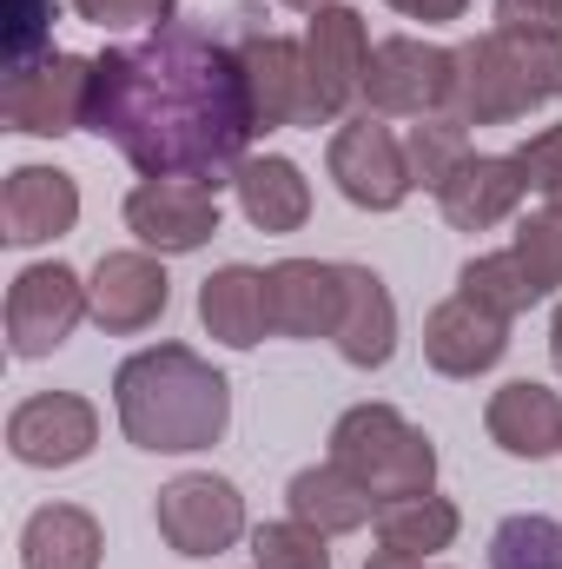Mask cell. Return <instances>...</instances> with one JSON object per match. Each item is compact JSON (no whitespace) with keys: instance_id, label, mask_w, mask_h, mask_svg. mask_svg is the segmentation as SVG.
<instances>
[{"instance_id":"cell-9","label":"cell","mask_w":562,"mask_h":569,"mask_svg":"<svg viewBox=\"0 0 562 569\" xmlns=\"http://www.w3.org/2000/svg\"><path fill=\"white\" fill-rule=\"evenodd\" d=\"M80 318H93V298H87V279L60 259H40L27 272H13L7 284V351L13 358H53Z\"/></svg>"},{"instance_id":"cell-26","label":"cell","mask_w":562,"mask_h":569,"mask_svg":"<svg viewBox=\"0 0 562 569\" xmlns=\"http://www.w3.org/2000/svg\"><path fill=\"white\" fill-rule=\"evenodd\" d=\"M470 152H476V146H470V127H463L456 113H430V120H418V127L404 133V159H411V186H418V192H443Z\"/></svg>"},{"instance_id":"cell-17","label":"cell","mask_w":562,"mask_h":569,"mask_svg":"<svg viewBox=\"0 0 562 569\" xmlns=\"http://www.w3.org/2000/svg\"><path fill=\"white\" fill-rule=\"evenodd\" d=\"M523 199H530V179H523L516 152H470L456 166V179L436 192V212L450 232H496L516 219Z\"/></svg>"},{"instance_id":"cell-12","label":"cell","mask_w":562,"mask_h":569,"mask_svg":"<svg viewBox=\"0 0 562 569\" xmlns=\"http://www.w3.org/2000/svg\"><path fill=\"white\" fill-rule=\"evenodd\" d=\"M120 212L140 252H159V259H185L219 239V192L192 179H140Z\"/></svg>"},{"instance_id":"cell-7","label":"cell","mask_w":562,"mask_h":569,"mask_svg":"<svg viewBox=\"0 0 562 569\" xmlns=\"http://www.w3.org/2000/svg\"><path fill=\"white\" fill-rule=\"evenodd\" d=\"M152 523L165 537L172 557H225L239 537H245V497L232 477H212V470H185L172 477L159 497H152Z\"/></svg>"},{"instance_id":"cell-37","label":"cell","mask_w":562,"mask_h":569,"mask_svg":"<svg viewBox=\"0 0 562 569\" xmlns=\"http://www.w3.org/2000/svg\"><path fill=\"white\" fill-rule=\"evenodd\" d=\"M279 7H291V13H304V20H311V13H324V7H338V0H279Z\"/></svg>"},{"instance_id":"cell-35","label":"cell","mask_w":562,"mask_h":569,"mask_svg":"<svg viewBox=\"0 0 562 569\" xmlns=\"http://www.w3.org/2000/svg\"><path fill=\"white\" fill-rule=\"evenodd\" d=\"M384 7H398L404 20H423V27H450L470 13V0H384Z\"/></svg>"},{"instance_id":"cell-30","label":"cell","mask_w":562,"mask_h":569,"mask_svg":"<svg viewBox=\"0 0 562 569\" xmlns=\"http://www.w3.org/2000/svg\"><path fill=\"white\" fill-rule=\"evenodd\" d=\"M510 252L523 259V272L536 279V291H543V298H550V291H562V206L523 212V219H516Z\"/></svg>"},{"instance_id":"cell-15","label":"cell","mask_w":562,"mask_h":569,"mask_svg":"<svg viewBox=\"0 0 562 569\" xmlns=\"http://www.w3.org/2000/svg\"><path fill=\"white\" fill-rule=\"evenodd\" d=\"M503 351H510V318L483 311V305L463 298V291H450V298L423 318V365H430L436 378H483V371L503 365Z\"/></svg>"},{"instance_id":"cell-32","label":"cell","mask_w":562,"mask_h":569,"mask_svg":"<svg viewBox=\"0 0 562 569\" xmlns=\"http://www.w3.org/2000/svg\"><path fill=\"white\" fill-rule=\"evenodd\" d=\"M516 166H523V179H530V192L543 206H562V127L530 133V140L516 146Z\"/></svg>"},{"instance_id":"cell-36","label":"cell","mask_w":562,"mask_h":569,"mask_svg":"<svg viewBox=\"0 0 562 569\" xmlns=\"http://www.w3.org/2000/svg\"><path fill=\"white\" fill-rule=\"evenodd\" d=\"M364 569H443V563H418V557H398V550H371Z\"/></svg>"},{"instance_id":"cell-16","label":"cell","mask_w":562,"mask_h":569,"mask_svg":"<svg viewBox=\"0 0 562 569\" xmlns=\"http://www.w3.org/2000/svg\"><path fill=\"white\" fill-rule=\"evenodd\" d=\"M265 305H272V338H338L344 266L279 259V266H265Z\"/></svg>"},{"instance_id":"cell-1","label":"cell","mask_w":562,"mask_h":569,"mask_svg":"<svg viewBox=\"0 0 562 569\" xmlns=\"http://www.w3.org/2000/svg\"><path fill=\"white\" fill-rule=\"evenodd\" d=\"M87 133H100L140 179L232 186L245 146L259 140L239 47L199 20H165L145 40L107 47L93 60Z\"/></svg>"},{"instance_id":"cell-38","label":"cell","mask_w":562,"mask_h":569,"mask_svg":"<svg viewBox=\"0 0 562 569\" xmlns=\"http://www.w3.org/2000/svg\"><path fill=\"white\" fill-rule=\"evenodd\" d=\"M550 358H556V371H562V305H556V318H550Z\"/></svg>"},{"instance_id":"cell-4","label":"cell","mask_w":562,"mask_h":569,"mask_svg":"<svg viewBox=\"0 0 562 569\" xmlns=\"http://www.w3.org/2000/svg\"><path fill=\"white\" fill-rule=\"evenodd\" d=\"M331 463L351 470L378 503H404L436 490V443L398 405H351L331 425Z\"/></svg>"},{"instance_id":"cell-27","label":"cell","mask_w":562,"mask_h":569,"mask_svg":"<svg viewBox=\"0 0 562 569\" xmlns=\"http://www.w3.org/2000/svg\"><path fill=\"white\" fill-rule=\"evenodd\" d=\"M456 291H463V298H476V305H483V311H496V318H516V311L543 305V291H536V279L523 272V259H516V252H476V259L456 272Z\"/></svg>"},{"instance_id":"cell-13","label":"cell","mask_w":562,"mask_h":569,"mask_svg":"<svg viewBox=\"0 0 562 569\" xmlns=\"http://www.w3.org/2000/svg\"><path fill=\"white\" fill-rule=\"evenodd\" d=\"M87 298H93V325L113 338L152 331L172 305V279L159 266V252H100V266L87 272Z\"/></svg>"},{"instance_id":"cell-11","label":"cell","mask_w":562,"mask_h":569,"mask_svg":"<svg viewBox=\"0 0 562 569\" xmlns=\"http://www.w3.org/2000/svg\"><path fill=\"white\" fill-rule=\"evenodd\" d=\"M100 443V411L80 391H40L7 411V457L27 470H73Z\"/></svg>"},{"instance_id":"cell-5","label":"cell","mask_w":562,"mask_h":569,"mask_svg":"<svg viewBox=\"0 0 562 569\" xmlns=\"http://www.w3.org/2000/svg\"><path fill=\"white\" fill-rule=\"evenodd\" d=\"M371 27L358 7H324L304 20V127H338L364 100Z\"/></svg>"},{"instance_id":"cell-19","label":"cell","mask_w":562,"mask_h":569,"mask_svg":"<svg viewBox=\"0 0 562 569\" xmlns=\"http://www.w3.org/2000/svg\"><path fill=\"white\" fill-rule=\"evenodd\" d=\"M483 430H490V443H496L503 457H516V463L562 457V391L536 385V378H510L503 391H490Z\"/></svg>"},{"instance_id":"cell-14","label":"cell","mask_w":562,"mask_h":569,"mask_svg":"<svg viewBox=\"0 0 562 569\" xmlns=\"http://www.w3.org/2000/svg\"><path fill=\"white\" fill-rule=\"evenodd\" d=\"M80 226V179L60 166H13L0 186V239L13 252L53 246Z\"/></svg>"},{"instance_id":"cell-3","label":"cell","mask_w":562,"mask_h":569,"mask_svg":"<svg viewBox=\"0 0 562 569\" xmlns=\"http://www.w3.org/2000/svg\"><path fill=\"white\" fill-rule=\"evenodd\" d=\"M562 100V40L490 27L456 47V100L450 113L463 127H516L536 107Z\"/></svg>"},{"instance_id":"cell-21","label":"cell","mask_w":562,"mask_h":569,"mask_svg":"<svg viewBox=\"0 0 562 569\" xmlns=\"http://www.w3.org/2000/svg\"><path fill=\"white\" fill-rule=\"evenodd\" d=\"M232 192H239V212L252 232H304L311 219V179L298 159L284 152H245V166L232 172Z\"/></svg>"},{"instance_id":"cell-20","label":"cell","mask_w":562,"mask_h":569,"mask_svg":"<svg viewBox=\"0 0 562 569\" xmlns=\"http://www.w3.org/2000/svg\"><path fill=\"white\" fill-rule=\"evenodd\" d=\"M331 345L351 371H384L398 358V305L371 266H344V318H338Z\"/></svg>"},{"instance_id":"cell-31","label":"cell","mask_w":562,"mask_h":569,"mask_svg":"<svg viewBox=\"0 0 562 569\" xmlns=\"http://www.w3.org/2000/svg\"><path fill=\"white\" fill-rule=\"evenodd\" d=\"M53 53V0H13V27H7V73L40 67Z\"/></svg>"},{"instance_id":"cell-18","label":"cell","mask_w":562,"mask_h":569,"mask_svg":"<svg viewBox=\"0 0 562 569\" xmlns=\"http://www.w3.org/2000/svg\"><path fill=\"white\" fill-rule=\"evenodd\" d=\"M239 67H245L252 127H259V133L304 127V40H284V33H245V40H239Z\"/></svg>"},{"instance_id":"cell-10","label":"cell","mask_w":562,"mask_h":569,"mask_svg":"<svg viewBox=\"0 0 562 569\" xmlns=\"http://www.w3.org/2000/svg\"><path fill=\"white\" fill-rule=\"evenodd\" d=\"M0 113H7V127L27 133V140L87 133V113H93V60H87V53H47L40 67L7 73Z\"/></svg>"},{"instance_id":"cell-2","label":"cell","mask_w":562,"mask_h":569,"mask_svg":"<svg viewBox=\"0 0 562 569\" xmlns=\"http://www.w3.org/2000/svg\"><path fill=\"white\" fill-rule=\"evenodd\" d=\"M113 411L145 457H199L232 425V385L192 345H145L113 371Z\"/></svg>"},{"instance_id":"cell-33","label":"cell","mask_w":562,"mask_h":569,"mask_svg":"<svg viewBox=\"0 0 562 569\" xmlns=\"http://www.w3.org/2000/svg\"><path fill=\"white\" fill-rule=\"evenodd\" d=\"M93 27H165L179 20V0H67Z\"/></svg>"},{"instance_id":"cell-28","label":"cell","mask_w":562,"mask_h":569,"mask_svg":"<svg viewBox=\"0 0 562 569\" xmlns=\"http://www.w3.org/2000/svg\"><path fill=\"white\" fill-rule=\"evenodd\" d=\"M490 569H562V523L556 517H503L490 537Z\"/></svg>"},{"instance_id":"cell-6","label":"cell","mask_w":562,"mask_h":569,"mask_svg":"<svg viewBox=\"0 0 562 569\" xmlns=\"http://www.w3.org/2000/svg\"><path fill=\"white\" fill-rule=\"evenodd\" d=\"M456 100V53L418 40V33H391L371 47V67H364V113L378 120H430V113H450Z\"/></svg>"},{"instance_id":"cell-8","label":"cell","mask_w":562,"mask_h":569,"mask_svg":"<svg viewBox=\"0 0 562 569\" xmlns=\"http://www.w3.org/2000/svg\"><path fill=\"white\" fill-rule=\"evenodd\" d=\"M324 172H331V186H338L358 212H398V206L418 192V186H411L404 140H398L378 113L338 120V133L324 146Z\"/></svg>"},{"instance_id":"cell-25","label":"cell","mask_w":562,"mask_h":569,"mask_svg":"<svg viewBox=\"0 0 562 569\" xmlns=\"http://www.w3.org/2000/svg\"><path fill=\"white\" fill-rule=\"evenodd\" d=\"M456 530H463V510L450 497H436V490L378 510V550H398V557H418V563L443 557L456 543Z\"/></svg>"},{"instance_id":"cell-23","label":"cell","mask_w":562,"mask_h":569,"mask_svg":"<svg viewBox=\"0 0 562 569\" xmlns=\"http://www.w3.org/2000/svg\"><path fill=\"white\" fill-rule=\"evenodd\" d=\"M284 510H291L298 523L324 530V537H351V530L378 523L384 503H378L351 470H338V463L324 457V463H311V470H298V477L284 483Z\"/></svg>"},{"instance_id":"cell-34","label":"cell","mask_w":562,"mask_h":569,"mask_svg":"<svg viewBox=\"0 0 562 569\" xmlns=\"http://www.w3.org/2000/svg\"><path fill=\"white\" fill-rule=\"evenodd\" d=\"M496 27L562 40V0H496Z\"/></svg>"},{"instance_id":"cell-24","label":"cell","mask_w":562,"mask_h":569,"mask_svg":"<svg viewBox=\"0 0 562 569\" xmlns=\"http://www.w3.org/2000/svg\"><path fill=\"white\" fill-rule=\"evenodd\" d=\"M107 563V530L80 503H40L20 523V569H100Z\"/></svg>"},{"instance_id":"cell-29","label":"cell","mask_w":562,"mask_h":569,"mask_svg":"<svg viewBox=\"0 0 562 569\" xmlns=\"http://www.w3.org/2000/svg\"><path fill=\"white\" fill-rule=\"evenodd\" d=\"M252 563L259 569H331V537L298 523V517L259 523L252 530Z\"/></svg>"},{"instance_id":"cell-22","label":"cell","mask_w":562,"mask_h":569,"mask_svg":"<svg viewBox=\"0 0 562 569\" xmlns=\"http://www.w3.org/2000/svg\"><path fill=\"white\" fill-rule=\"evenodd\" d=\"M199 325L225 351H252L272 338V305H265V272L259 266H219L199 284Z\"/></svg>"}]
</instances>
